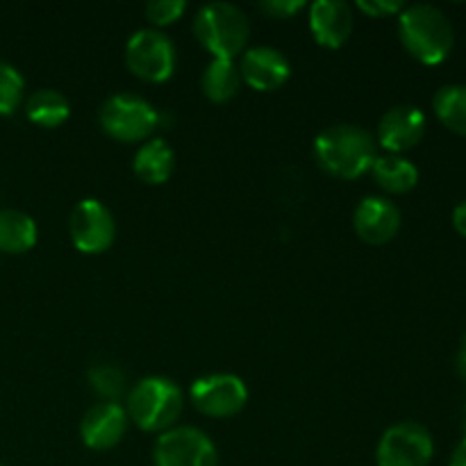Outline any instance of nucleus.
I'll use <instances>...</instances> for the list:
<instances>
[{
	"mask_svg": "<svg viewBox=\"0 0 466 466\" xmlns=\"http://www.w3.org/2000/svg\"><path fill=\"white\" fill-rule=\"evenodd\" d=\"M314 157L319 167L341 180H355L371 171L378 157V144L371 132L350 123H339L314 141Z\"/></svg>",
	"mask_w": 466,
	"mask_h": 466,
	"instance_id": "1",
	"label": "nucleus"
},
{
	"mask_svg": "<svg viewBox=\"0 0 466 466\" xmlns=\"http://www.w3.org/2000/svg\"><path fill=\"white\" fill-rule=\"evenodd\" d=\"M400 44L417 62L437 66L451 55L455 44V32L449 16L440 7L417 3L399 14Z\"/></svg>",
	"mask_w": 466,
	"mask_h": 466,
	"instance_id": "2",
	"label": "nucleus"
},
{
	"mask_svg": "<svg viewBox=\"0 0 466 466\" xmlns=\"http://www.w3.org/2000/svg\"><path fill=\"white\" fill-rule=\"evenodd\" d=\"M182 412V391L173 380L162 376L144 378L127 394L126 414L146 432H167Z\"/></svg>",
	"mask_w": 466,
	"mask_h": 466,
	"instance_id": "3",
	"label": "nucleus"
},
{
	"mask_svg": "<svg viewBox=\"0 0 466 466\" xmlns=\"http://www.w3.org/2000/svg\"><path fill=\"white\" fill-rule=\"evenodd\" d=\"M194 35L214 59H235L246 48L250 23L237 5L209 3L196 14Z\"/></svg>",
	"mask_w": 466,
	"mask_h": 466,
	"instance_id": "4",
	"label": "nucleus"
},
{
	"mask_svg": "<svg viewBox=\"0 0 466 466\" xmlns=\"http://www.w3.org/2000/svg\"><path fill=\"white\" fill-rule=\"evenodd\" d=\"M100 127L112 139L123 144H137L148 139L159 123V114L146 98L135 94L109 96L98 112Z\"/></svg>",
	"mask_w": 466,
	"mask_h": 466,
	"instance_id": "5",
	"label": "nucleus"
},
{
	"mask_svg": "<svg viewBox=\"0 0 466 466\" xmlns=\"http://www.w3.org/2000/svg\"><path fill=\"white\" fill-rule=\"evenodd\" d=\"M126 66L146 82H167L176 71V46L155 27L137 30L126 44Z\"/></svg>",
	"mask_w": 466,
	"mask_h": 466,
	"instance_id": "6",
	"label": "nucleus"
},
{
	"mask_svg": "<svg viewBox=\"0 0 466 466\" xmlns=\"http://www.w3.org/2000/svg\"><path fill=\"white\" fill-rule=\"evenodd\" d=\"M435 455V441L421 423L403 421L387 428L376 451L378 466H428Z\"/></svg>",
	"mask_w": 466,
	"mask_h": 466,
	"instance_id": "7",
	"label": "nucleus"
},
{
	"mask_svg": "<svg viewBox=\"0 0 466 466\" xmlns=\"http://www.w3.org/2000/svg\"><path fill=\"white\" fill-rule=\"evenodd\" d=\"M191 403L205 417H235L248 403L246 382L235 373H209L194 380L189 390Z\"/></svg>",
	"mask_w": 466,
	"mask_h": 466,
	"instance_id": "8",
	"label": "nucleus"
},
{
	"mask_svg": "<svg viewBox=\"0 0 466 466\" xmlns=\"http://www.w3.org/2000/svg\"><path fill=\"white\" fill-rule=\"evenodd\" d=\"M155 466H217V446L198 428L180 426L162 432L153 451Z\"/></svg>",
	"mask_w": 466,
	"mask_h": 466,
	"instance_id": "9",
	"label": "nucleus"
},
{
	"mask_svg": "<svg viewBox=\"0 0 466 466\" xmlns=\"http://www.w3.org/2000/svg\"><path fill=\"white\" fill-rule=\"evenodd\" d=\"M68 232H71L73 246L80 253L98 255L114 244L116 223H114L112 212L100 200L85 198L73 208Z\"/></svg>",
	"mask_w": 466,
	"mask_h": 466,
	"instance_id": "10",
	"label": "nucleus"
},
{
	"mask_svg": "<svg viewBox=\"0 0 466 466\" xmlns=\"http://www.w3.org/2000/svg\"><path fill=\"white\" fill-rule=\"evenodd\" d=\"M426 114L417 105H396L378 123V141L390 155L412 150L426 135Z\"/></svg>",
	"mask_w": 466,
	"mask_h": 466,
	"instance_id": "11",
	"label": "nucleus"
},
{
	"mask_svg": "<svg viewBox=\"0 0 466 466\" xmlns=\"http://www.w3.org/2000/svg\"><path fill=\"white\" fill-rule=\"evenodd\" d=\"M241 82L255 91H276L289 80V59L271 46H255L248 48L239 64Z\"/></svg>",
	"mask_w": 466,
	"mask_h": 466,
	"instance_id": "12",
	"label": "nucleus"
},
{
	"mask_svg": "<svg viewBox=\"0 0 466 466\" xmlns=\"http://www.w3.org/2000/svg\"><path fill=\"white\" fill-rule=\"evenodd\" d=\"M353 228L358 237L367 244H387L400 230V209L382 196H367L355 208Z\"/></svg>",
	"mask_w": 466,
	"mask_h": 466,
	"instance_id": "13",
	"label": "nucleus"
},
{
	"mask_svg": "<svg viewBox=\"0 0 466 466\" xmlns=\"http://www.w3.org/2000/svg\"><path fill=\"white\" fill-rule=\"evenodd\" d=\"M127 428L126 408L118 403H103L94 405L89 412L82 417L80 437L82 444L91 451H109L123 440Z\"/></svg>",
	"mask_w": 466,
	"mask_h": 466,
	"instance_id": "14",
	"label": "nucleus"
},
{
	"mask_svg": "<svg viewBox=\"0 0 466 466\" xmlns=\"http://www.w3.org/2000/svg\"><path fill=\"white\" fill-rule=\"evenodd\" d=\"M309 30L323 48H341L353 32V12L346 3L319 0L309 7Z\"/></svg>",
	"mask_w": 466,
	"mask_h": 466,
	"instance_id": "15",
	"label": "nucleus"
},
{
	"mask_svg": "<svg viewBox=\"0 0 466 466\" xmlns=\"http://www.w3.org/2000/svg\"><path fill=\"white\" fill-rule=\"evenodd\" d=\"M132 168H135V176L146 185H164L173 176L176 155L167 141L153 139L137 150Z\"/></svg>",
	"mask_w": 466,
	"mask_h": 466,
	"instance_id": "16",
	"label": "nucleus"
},
{
	"mask_svg": "<svg viewBox=\"0 0 466 466\" xmlns=\"http://www.w3.org/2000/svg\"><path fill=\"white\" fill-rule=\"evenodd\" d=\"M371 173L376 185L387 194H408L419 182V168L403 155H378Z\"/></svg>",
	"mask_w": 466,
	"mask_h": 466,
	"instance_id": "17",
	"label": "nucleus"
},
{
	"mask_svg": "<svg viewBox=\"0 0 466 466\" xmlns=\"http://www.w3.org/2000/svg\"><path fill=\"white\" fill-rule=\"evenodd\" d=\"M36 244V223L18 209H0V250L9 255L27 253Z\"/></svg>",
	"mask_w": 466,
	"mask_h": 466,
	"instance_id": "18",
	"label": "nucleus"
},
{
	"mask_svg": "<svg viewBox=\"0 0 466 466\" xmlns=\"http://www.w3.org/2000/svg\"><path fill=\"white\" fill-rule=\"evenodd\" d=\"M200 86L212 103H228L230 98H235L241 86L239 66L235 64V59H212L205 66Z\"/></svg>",
	"mask_w": 466,
	"mask_h": 466,
	"instance_id": "19",
	"label": "nucleus"
},
{
	"mask_svg": "<svg viewBox=\"0 0 466 466\" xmlns=\"http://www.w3.org/2000/svg\"><path fill=\"white\" fill-rule=\"evenodd\" d=\"M25 114L35 126L39 127H59L71 116V105L66 96L55 89H39L27 98Z\"/></svg>",
	"mask_w": 466,
	"mask_h": 466,
	"instance_id": "20",
	"label": "nucleus"
},
{
	"mask_svg": "<svg viewBox=\"0 0 466 466\" xmlns=\"http://www.w3.org/2000/svg\"><path fill=\"white\" fill-rule=\"evenodd\" d=\"M432 109L441 126L466 137V85H446L437 89Z\"/></svg>",
	"mask_w": 466,
	"mask_h": 466,
	"instance_id": "21",
	"label": "nucleus"
},
{
	"mask_svg": "<svg viewBox=\"0 0 466 466\" xmlns=\"http://www.w3.org/2000/svg\"><path fill=\"white\" fill-rule=\"evenodd\" d=\"M89 382L98 396L109 403H116L126 391V373L114 364H98L89 371Z\"/></svg>",
	"mask_w": 466,
	"mask_h": 466,
	"instance_id": "22",
	"label": "nucleus"
},
{
	"mask_svg": "<svg viewBox=\"0 0 466 466\" xmlns=\"http://www.w3.org/2000/svg\"><path fill=\"white\" fill-rule=\"evenodd\" d=\"M23 89H25V82L21 73L12 64L0 59V116H7L21 105Z\"/></svg>",
	"mask_w": 466,
	"mask_h": 466,
	"instance_id": "23",
	"label": "nucleus"
},
{
	"mask_svg": "<svg viewBox=\"0 0 466 466\" xmlns=\"http://www.w3.org/2000/svg\"><path fill=\"white\" fill-rule=\"evenodd\" d=\"M185 12H187L185 0H153V3H148L144 7L146 18H148L150 25H155V30L176 23L177 18H182V14Z\"/></svg>",
	"mask_w": 466,
	"mask_h": 466,
	"instance_id": "24",
	"label": "nucleus"
},
{
	"mask_svg": "<svg viewBox=\"0 0 466 466\" xmlns=\"http://www.w3.org/2000/svg\"><path fill=\"white\" fill-rule=\"evenodd\" d=\"M358 9L371 18H382L391 16V14H400L405 5L394 3V0H358Z\"/></svg>",
	"mask_w": 466,
	"mask_h": 466,
	"instance_id": "25",
	"label": "nucleus"
},
{
	"mask_svg": "<svg viewBox=\"0 0 466 466\" xmlns=\"http://www.w3.org/2000/svg\"><path fill=\"white\" fill-rule=\"evenodd\" d=\"M262 12H267L268 16L276 18H291L294 14H299L300 9H305L303 0H271V3L259 5Z\"/></svg>",
	"mask_w": 466,
	"mask_h": 466,
	"instance_id": "26",
	"label": "nucleus"
},
{
	"mask_svg": "<svg viewBox=\"0 0 466 466\" xmlns=\"http://www.w3.org/2000/svg\"><path fill=\"white\" fill-rule=\"evenodd\" d=\"M453 228L458 235L466 237V200L453 209Z\"/></svg>",
	"mask_w": 466,
	"mask_h": 466,
	"instance_id": "27",
	"label": "nucleus"
},
{
	"mask_svg": "<svg viewBox=\"0 0 466 466\" xmlns=\"http://www.w3.org/2000/svg\"><path fill=\"white\" fill-rule=\"evenodd\" d=\"M449 466H466V435H464V440L455 446Z\"/></svg>",
	"mask_w": 466,
	"mask_h": 466,
	"instance_id": "28",
	"label": "nucleus"
},
{
	"mask_svg": "<svg viewBox=\"0 0 466 466\" xmlns=\"http://www.w3.org/2000/svg\"><path fill=\"white\" fill-rule=\"evenodd\" d=\"M455 367H458V373L466 380V337H464L462 346H460V350H458V360H455Z\"/></svg>",
	"mask_w": 466,
	"mask_h": 466,
	"instance_id": "29",
	"label": "nucleus"
},
{
	"mask_svg": "<svg viewBox=\"0 0 466 466\" xmlns=\"http://www.w3.org/2000/svg\"><path fill=\"white\" fill-rule=\"evenodd\" d=\"M0 466H3V464H0Z\"/></svg>",
	"mask_w": 466,
	"mask_h": 466,
	"instance_id": "30",
	"label": "nucleus"
}]
</instances>
